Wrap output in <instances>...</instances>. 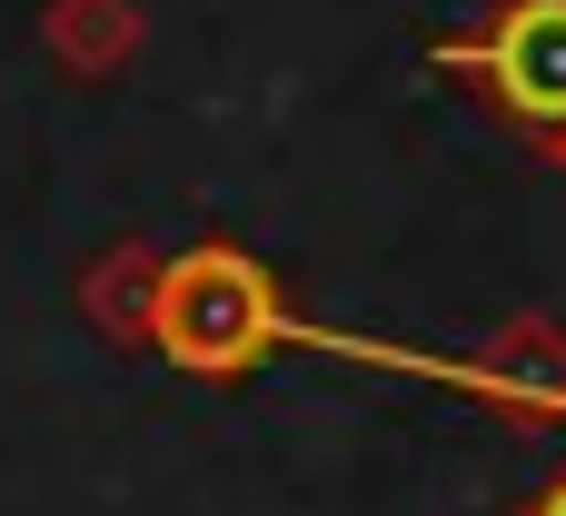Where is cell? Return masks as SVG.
Segmentation results:
<instances>
[{"mask_svg":"<svg viewBox=\"0 0 566 516\" xmlns=\"http://www.w3.org/2000/svg\"><path fill=\"white\" fill-rule=\"evenodd\" d=\"M557 169H566V149H557Z\"/></svg>","mask_w":566,"mask_h":516,"instance_id":"cell-6","label":"cell"},{"mask_svg":"<svg viewBox=\"0 0 566 516\" xmlns=\"http://www.w3.org/2000/svg\"><path fill=\"white\" fill-rule=\"evenodd\" d=\"M428 70L478 89L537 159L566 149V0H497L478 30L428 40Z\"/></svg>","mask_w":566,"mask_h":516,"instance_id":"cell-1","label":"cell"},{"mask_svg":"<svg viewBox=\"0 0 566 516\" xmlns=\"http://www.w3.org/2000/svg\"><path fill=\"white\" fill-rule=\"evenodd\" d=\"M159 268H169L159 249H109V268H90V288H80L90 318L119 328V338H149L159 328Z\"/></svg>","mask_w":566,"mask_h":516,"instance_id":"cell-4","label":"cell"},{"mask_svg":"<svg viewBox=\"0 0 566 516\" xmlns=\"http://www.w3.org/2000/svg\"><path fill=\"white\" fill-rule=\"evenodd\" d=\"M40 40H50V60H60L70 80H109V70L139 60L149 20H139V0H50Z\"/></svg>","mask_w":566,"mask_h":516,"instance_id":"cell-3","label":"cell"},{"mask_svg":"<svg viewBox=\"0 0 566 516\" xmlns=\"http://www.w3.org/2000/svg\"><path fill=\"white\" fill-rule=\"evenodd\" d=\"M537 516H566V487H557V497H547V507H537Z\"/></svg>","mask_w":566,"mask_h":516,"instance_id":"cell-5","label":"cell"},{"mask_svg":"<svg viewBox=\"0 0 566 516\" xmlns=\"http://www.w3.org/2000/svg\"><path fill=\"white\" fill-rule=\"evenodd\" d=\"M279 328H289L279 278H269L249 249L199 239V249H179V259L159 268V328H149V348H169L179 368L239 378L259 348H279Z\"/></svg>","mask_w":566,"mask_h":516,"instance_id":"cell-2","label":"cell"}]
</instances>
